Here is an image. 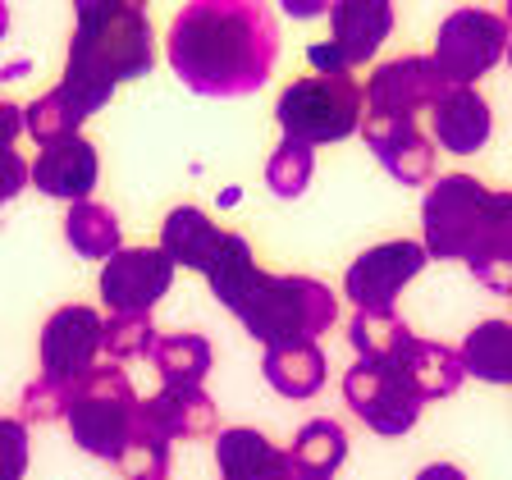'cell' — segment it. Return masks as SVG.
<instances>
[{
	"mask_svg": "<svg viewBox=\"0 0 512 480\" xmlns=\"http://www.w3.org/2000/svg\"><path fill=\"white\" fill-rule=\"evenodd\" d=\"M206 284H211L215 302L234 311L243 320V330L266 348L316 339L339 320V298L330 293V284H320L311 275L261 270L243 234H224L215 261L206 266Z\"/></svg>",
	"mask_w": 512,
	"mask_h": 480,
	"instance_id": "cell-2",
	"label": "cell"
},
{
	"mask_svg": "<svg viewBox=\"0 0 512 480\" xmlns=\"http://www.w3.org/2000/svg\"><path fill=\"white\" fill-rule=\"evenodd\" d=\"M78 128H83V119L74 115V106H69L55 87L23 110V133H28L37 147H55V142L78 138Z\"/></svg>",
	"mask_w": 512,
	"mask_h": 480,
	"instance_id": "cell-27",
	"label": "cell"
},
{
	"mask_svg": "<svg viewBox=\"0 0 512 480\" xmlns=\"http://www.w3.org/2000/svg\"><path fill=\"white\" fill-rule=\"evenodd\" d=\"M151 19L133 0H83L74 5V42L69 64L55 92L74 106V115L92 119L115 96L119 83L151 74Z\"/></svg>",
	"mask_w": 512,
	"mask_h": 480,
	"instance_id": "cell-4",
	"label": "cell"
},
{
	"mask_svg": "<svg viewBox=\"0 0 512 480\" xmlns=\"http://www.w3.org/2000/svg\"><path fill=\"white\" fill-rule=\"evenodd\" d=\"M215 467H220V480H293L288 453L252 426L220 430V439H215Z\"/></svg>",
	"mask_w": 512,
	"mask_h": 480,
	"instance_id": "cell-18",
	"label": "cell"
},
{
	"mask_svg": "<svg viewBox=\"0 0 512 480\" xmlns=\"http://www.w3.org/2000/svg\"><path fill=\"white\" fill-rule=\"evenodd\" d=\"M5 32H10V5L0 0V37H5Z\"/></svg>",
	"mask_w": 512,
	"mask_h": 480,
	"instance_id": "cell-36",
	"label": "cell"
},
{
	"mask_svg": "<svg viewBox=\"0 0 512 480\" xmlns=\"http://www.w3.org/2000/svg\"><path fill=\"white\" fill-rule=\"evenodd\" d=\"M348 343L357 362H398L416 343V334L398 311H357L348 320Z\"/></svg>",
	"mask_w": 512,
	"mask_h": 480,
	"instance_id": "cell-23",
	"label": "cell"
},
{
	"mask_svg": "<svg viewBox=\"0 0 512 480\" xmlns=\"http://www.w3.org/2000/svg\"><path fill=\"white\" fill-rule=\"evenodd\" d=\"M138 403L133 394V380L124 375V366L115 362H96L83 380L69 389V412H64V426L74 435V444L83 453L101 462H115L124 453L128 435L138 426Z\"/></svg>",
	"mask_w": 512,
	"mask_h": 480,
	"instance_id": "cell-5",
	"label": "cell"
},
{
	"mask_svg": "<svg viewBox=\"0 0 512 480\" xmlns=\"http://www.w3.org/2000/svg\"><path fill=\"white\" fill-rule=\"evenodd\" d=\"M293 480H298V476H293Z\"/></svg>",
	"mask_w": 512,
	"mask_h": 480,
	"instance_id": "cell-39",
	"label": "cell"
},
{
	"mask_svg": "<svg viewBox=\"0 0 512 480\" xmlns=\"http://www.w3.org/2000/svg\"><path fill=\"white\" fill-rule=\"evenodd\" d=\"M101 311L83 307V302H69V307L51 311L42 325V339H37V352H42V375L46 380H60L74 389L87 371L96 366V352H101Z\"/></svg>",
	"mask_w": 512,
	"mask_h": 480,
	"instance_id": "cell-11",
	"label": "cell"
},
{
	"mask_svg": "<svg viewBox=\"0 0 512 480\" xmlns=\"http://www.w3.org/2000/svg\"><path fill=\"white\" fill-rule=\"evenodd\" d=\"M151 343H156V325L151 316H110L101 325V352L110 362H133V357H147Z\"/></svg>",
	"mask_w": 512,
	"mask_h": 480,
	"instance_id": "cell-30",
	"label": "cell"
},
{
	"mask_svg": "<svg viewBox=\"0 0 512 480\" xmlns=\"http://www.w3.org/2000/svg\"><path fill=\"white\" fill-rule=\"evenodd\" d=\"M275 119L284 138L320 147V142H343L362 124V83L352 74H311L293 78L279 92Z\"/></svg>",
	"mask_w": 512,
	"mask_h": 480,
	"instance_id": "cell-6",
	"label": "cell"
},
{
	"mask_svg": "<svg viewBox=\"0 0 512 480\" xmlns=\"http://www.w3.org/2000/svg\"><path fill=\"white\" fill-rule=\"evenodd\" d=\"M138 421L165 439H202L220 430L215 398L202 384H160L147 403H138Z\"/></svg>",
	"mask_w": 512,
	"mask_h": 480,
	"instance_id": "cell-15",
	"label": "cell"
},
{
	"mask_svg": "<svg viewBox=\"0 0 512 480\" xmlns=\"http://www.w3.org/2000/svg\"><path fill=\"white\" fill-rule=\"evenodd\" d=\"M426 256L467 261V270L512 298V192H494L471 174H444L421 202Z\"/></svg>",
	"mask_w": 512,
	"mask_h": 480,
	"instance_id": "cell-3",
	"label": "cell"
},
{
	"mask_svg": "<svg viewBox=\"0 0 512 480\" xmlns=\"http://www.w3.org/2000/svg\"><path fill=\"white\" fill-rule=\"evenodd\" d=\"M147 357L165 384H202L206 371H211V343H206V334H192V330L156 334Z\"/></svg>",
	"mask_w": 512,
	"mask_h": 480,
	"instance_id": "cell-26",
	"label": "cell"
},
{
	"mask_svg": "<svg viewBox=\"0 0 512 480\" xmlns=\"http://www.w3.org/2000/svg\"><path fill=\"white\" fill-rule=\"evenodd\" d=\"M101 179V156L96 147L78 133L69 142H55V147H42L37 160L28 165V183H37V192L55 197V202H87V192Z\"/></svg>",
	"mask_w": 512,
	"mask_h": 480,
	"instance_id": "cell-14",
	"label": "cell"
},
{
	"mask_svg": "<svg viewBox=\"0 0 512 480\" xmlns=\"http://www.w3.org/2000/svg\"><path fill=\"white\" fill-rule=\"evenodd\" d=\"M174 284V266L160 247H119L101 266V302L110 316H151Z\"/></svg>",
	"mask_w": 512,
	"mask_h": 480,
	"instance_id": "cell-9",
	"label": "cell"
},
{
	"mask_svg": "<svg viewBox=\"0 0 512 480\" xmlns=\"http://www.w3.org/2000/svg\"><path fill=\"white\" fill-rule=\"evenodd\" d=\"M23 188H28V160L14 147H5L0 151V206H10Z\"/></svg>",
	"mask_w": 512,
	"mask_h": 480,
	"instance_id": "cell-33",
	"label": "cell"
},
{
	"mask_svg": "<svg viewBox=\"0 0 512 480\" xmlns=\"http://www.w3.org/2000/svg\"><path fill=\"white\" fill-rule=\"evenodd\" d=\"M64 412H69V384L46 380V375H37L19 398L23 426H51V421H64Z\"/></svg>",
	"mask_w": 512,
	"mask_h": 480,
	"instance_id": "cell-31",
	"label": "cell"
},
{
	"mask_svg": "<svg viewBox=\"0 0 512 480\" xmlns=\"http://www.w3.org/2000/svg\"><path fill=\"white\" fill-rule=\"evenodd\" d=\"M288 453V467L298 480H330L334 471L343 467L348 458V435H343L339 421H307V426L293 435V444L284 448Z\"/></svg>",
	"mask_w": 512,
	"mask_h": 480,
	"instance_id": "cell-22",
	"label": "cell"
},
{
	"mask_svg": "<svg viewBox=\"0 0 512 480\" xmlns=\"http://www.w3.org/2000/svg\"><path fill=\"white\" fill-rule=\"evenodd\" d=\"M64 243L74 247L87 261H110V256L124 247V229H119V215L101 202H74L64 215Z\"/></svg>",
	"mask_w": 512,
	"mask_h": 480,
	"instance_id": "cell-24",
	"label": "cell"
},
{
	"mask_svg": "<svg viewBox=\"0 0 512 480\" xmlns=\"http://www.w3.org/2000/svg\"><path fill=\"white\" fill-rule=\"evenodd\" d=\"M170 69L197 96H252L279 60L275 14L256 0H192L170 23Z\"/></svg>",
	"mask_w": 512,
	"mask_h": 480,
	"instance_id": "cell-1",
	"label": "cell"
},
{
	"mask_svg": "<svg viewBox=\"0 0 512 480\" xmlns=\"http://www.w3.org/2000/svg\"><path fill=\"white\" fill-rule=\"evenodd\" d=\"M458 362L485 384H512V320H480L462 339Z\"/></svg>",
	"mask_w": 512,
	"mask_h": 480,
	"instance_id": "cell-25",
	"label": "cell"
},
{
	"mask_svg": "<svg viewBox=\"0 0 512 480\" xmlns=\"http://www.w3.org/2000/svg\"><path fill=\"white\" fill-rule=\"evenodd\" d=\"M261 375H266V384L279 398L302 403V398L320 394V384H325V352H320L316 339L279 343V348H266V357H261Z\"/></svg>",
	"mask_w": 512,
	"mask_h": 480,
	"instance_id": "cell-20",
	"label": "cell"
},
{
	"mask_svg": "<svg viewBox=\"0 0 512 480\" xmlns=\"http://www.w3.org/2000/svg\"><path fill=\"white\" fill-rule=\"evenodd\" d=\"M362 138L375 151V160L384 165L389 179H398L403 188H421L435 179V142L430 133H421L416 119L403 115H366L362 110Z\"/></svg>",
	"mask_w": 512,
	"mask_h": 480,
	"instance_id": "cell-13",
	"label": "cell"
},
{
	"mask_svg": "<svg viewBox=\"0 0 512 480\" xmlns=\"http://www.w3.org/2000/svg\"><path fill=\"white\" fill-rule=\"evenodd\" d=\"M28 426L19 416H0V480L28 476Z\"/></svg>",
	"mask_w": 512,
	"mask_h": 480,
	"instance_id": "cell-32",
	"label": "cell"
},
{
	"mask_svg": "<svg viewBox=\"0 0 512 480\" xmlns=\"http://www.w3.org/2000/svg\"><path fill=\"white\" fill-rule=\"evenodd\" d=\"M426 261V247L412 238L366 247L343 275V293L348 302H357V311H394V298L403 293V284H412L426 270Z\"/></svg>",
	"mask_w": 512,
	"mask_h": 480,
	"instance_id": "cell-10",
	"label": "cell"
},
{
	"mask_svg": "<svg viewBox=\"0 0 512 480\" xmlns=\"http://www.w3.org/2000/svg\"><path fill=\"white\" fill-rule=\"evenodd\" d=\"M19 133H23V110L14 106V101H5V96H0V151L14 147V142H19Z\"/></svg>",
	"mask_w": 512,
	"mask_h": 480,
	"instance_id": "cell-34",
	"label": "cell"
},
{
	"mask_svg": "<svg viewBox=\"0 0 512 480\" xmlns=\"http://www.w3.org/2000/svg\"><path fill=\"white\" fill-rule=\"evenodd\" d=\"M416 480H467V471L453 462H430L426 471H416Z\"/></svg>",
	"mask_w": 512,
	"mask_h": 480,
	"instance_id": "cell-35",
	"label": "cell"
},
{
	"mask_svg": "<svg viewBox=\"0 0 512 480\" xmlns=\"http://www.w3.org/2000/svg\"><path fill=\"white\" fill-rule=\"evenodd\" d=\"M448 92L444 74L435 69L430 55H398V60L380 64L362 87V110L366 115H403L416 119L430 110L439 96Z\"/></svg>",
	"mask_w": 512,
	"mask_h": 480,
	"instance_id": "cell-12",
	"label": "cell"
},
{
	"mask_svg": "<svg viewBox=\"0 0 512 480\" xmlns=\"http://www.w3.org/2000/svg\"><path fill=\"white\" fill-rule=\"evenodd\" d=\"M394 366L407 375V384L416 389V398H421V403L453 398L462 389V380H467V371H462V362H458V352L444 348V343H430V339H416Z\"/></svg>",
	"mask_w": 512,
	"mask_h": 480,
	"instance_id": "cell-21",
	"label": "cell"
},
{
	"mask_svg": "<svg viewBox=\"0 0 512 480\" xmlns=\"http://www.w3.org/2000/svg\"><path fill=\"white\" fill-rule=\"evenodd\" d=\"M343 403L362 416V426L384 439H398L421 421V398L394 362H352L343 375Z\"/></svg>",
	"mask_w": 512,
	"mask_h": 480,
	"instance_id": "cell-8",
	"label": "cell"
},
{
	"mask_svg": "<svg viewBox=\"0 0 512 480\" xmlns=\"http://www.w3.org/2000/svg\"><path fill=\"white\" fill-rule=\"evenodd\" d=\"M311 170H316V156H311L307 142L284 138L275 151H270V160H266V183H270V192H275V197L298 202L302 192H307V183H311Z\"/></svg>",
	"mask_w": 512,
	"mask_h": 480,
	"instance_id": "cell-29",
	"label": "cell"
},
{
	"mask_svg": "<svg viewBox=\"0 0 512 480\" xmlns=\"http://www.w3.org/2000/svg\"><path fill=\"white\" fill-rule=\"evenodd\" d=\"M394 32V5L389 0H334L330 5V51L343 69L366 64Z\"/></svg>",
	"mask_w": 512,
	"mask_h": 480,
	"instance_id": "cell-17",
	"label": "cell"
},
{
	"mask_svg": "<svg viewBox=\"0 0 512 480\" xmlns=\"http://www.w3.org/2000/svg\"><path fill=\"white\" fill-rule=\"evenodd\" d=\"M115 467L124 480H165L170 476V439L138 421L124 444V453L115 458Z\"/></svg>",
	"mask_w": 512,
	"mask_h": 480,
	"instance_id": "cell-28",
	"label": "cell"
},
{
	"mask_svg": "<svg viewBox=\"0 0 512 480\" xmlns=\"http://www.w3.org/2000/svg\"><path fill=\"white\" fill-rule=\"evenodd\" d=\"M508 64H512V42H508Z\"/></svg>",
	"mask_w": 512,
	"mask_h": 480,
	"instance_id": "cell-38",
	"label": "cell"
},
{
	"mask_svg": "<svg viewBox=\"0 0 512 480\" xmlns=\"http://www.w3.org/2000/svg\"><path fill=\"white\" fill-rule=\"evenodd\" d=\"M508 23L490 10H453L439 23L435 37V69L448 87H471L508 55Z\"/></svg>",
	"mask_w": 512,
	"mask_h": 480,
	"instance_id": "cell-7",
	"label": "cell"
},
{
	"mask_svg": "<svg viewBox=\"0 0 512 480\" xmlns=\"http://www.w3.org/2000/svg\"><path fill=\"white\" fill-rule=\"evenodd\" d=\"M224 243V229L211 220L206 211H197V206H174L170 215H165V224H160V252L170 256L174 270H197V275H206V266L215 261V252H220Z\"/></svg>",
	"mask_w": 512,
	"mask_h": 480,
	"instance_id": "cell-19",
	"label": "cell"
},
{
	"mask_svg": "<svg viewBox=\"0 0 512 480\" xmlns=\"http://www.w3.org/2000/svg\"><path fill=\"white\" fill-rule=\"evenodd\" d=\"M426 115H430V142H439L453 156H476L494 133L490 101L476 87H448Z\"/></svg>",
	"mask_w": 512,
	"mask_h": 480,
	"instance_id": "cell-16",
	"label": "cell"
},
{
	"mask_svg": "<svg viewBox=\"0 0 512 480\" xmlns=\"http://www.w3.org/2000/svg\"><path fill=\"white\" fill-rule=\"evenodd\" d=\"M499 19L508 23V37H512V0H508V5H503V14H499Z\"/></svg>",
	"mask_w": 512,
	"mask_h": 480,
	"instance_id": "cell-37",
	"label": "cell"
}]
</instances>
